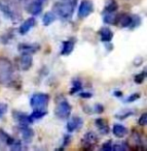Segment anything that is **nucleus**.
<instances>
[{"instance_id": "c756f323", "label": "nucleus", "mask_w": 147, "mask_h": 151, "mask_svg": "<svg viewBox=\"0 0 147 151\" xmlns=\"http://www.w3.org/2000/svg\"><path fill=\"white\" fill-rule=\"evenodd\" d=\"M129 147L128 145L126 144V143H116V144L112 145V150L114 151H124L126 150Z\"/></svg>"}, {"instance_id": "bb28decb", "label": "nucleus", "mask_w": 147, "mask_h": 151, "mask_svg": "<svg viewBox=\"0 0 147 151\" xmlns=\"http://www.w3.org/2000/svg\"><path fill=\"white\" fill-rule=\"evenodd\" d=\"M130 141L132 142V144H134L135 146H136V148L138 145L142 144V139H141L140 134L137 132H133V134H131V137H130Z\"/></svg>"}, {"instance_id": "c9c22d12", "label": "nucleus", "mask_w": 147, "mask_h": 151, "mask_svg": "<svg viewBox=\"0 0 147 151\" xmlns=\"http://www.w3.org/2000/svg\"><path fill=\"white\" fill-rule=\"evenodd\" d=\"M7 110H9V106L6 104L0 103V118H2L7 113Z\"/></svg>"}, {"instance_id": "6e6552de", "label": "nucleus", "mask_w": 147, "mask_h": 151, "mask_svg": "<svg viewBox=\"0 0 147 151\" xmlns=\"http://www.w3.org/2000/svg\"><path fill=\"white\" fill-rule=\"evenodd\" d=\"M13 119L19 123V125H30V124H32L34 121L30 115H28V114H26V113H23V112H20V111H13Z\"/></svg>"}, {"instance_id": "a19ab883", "label": "nucleus", "mask_w": 147, "mask_h": 151, "mask_svg": "<svg viewBox=\"0 0 147 151\" xmlns=\"http://www.w3.org/2000/svg\"><path fill=\"white\" fill-rule=\"evenodd\" d=\"M37 1H39L40 3H41V4H46V2H48V0H37Z\"/></svg>"}, {"instance_id": "412c9836", "label": "nucleus", "mask_w": 147, "mask_h": 151, "mask_svg": "<svg viewBox=\"0 0 147 151\" xmlns=\"http://www.w3.org/2000/svg\"><path fill=\"white\" fill-rule=\"evenodd\" d=\"M135 114H136V112L133 109H122L115 114V118L116 119L124 120V119H126V118L131 117V116L135 115Z\"/></svg>"}, {"instance_id": "7c9ffc66", "label": "nucleus", "mask_w": 147, "mask_h": 151, "mask_svg": "<svg viewBox=\"0 0 147 151\" xmlns=\"http://www.w3.org/2000/svg\"><path fill=\"white\" fill-rule=\"evenodd\" d=\"M11 149L15 151H19L23 149V142L21 140H15L13 143L11 145Z\"/></svg>"}, {"instance_id": "1a4fd4ad", "label": "nucleus", "mask_w": 147, "mask_h": 151, "mask_svg": "<svg viewBox=\"0 0 147 151\" xmlns=\"http://www.w3.org/2000/svg\"><path fill=\"white\" fill-rule=\"evenodd\" d=\"M0 12H1L6 18L11 20V21H13V20L17 21L20 18V15L16 11H13V9L11 5H9L5 2H1V1H0Z\"/></svg>"}, {"instance_id": "f3484780", "label": "nucleus", "mask_w": 147, "mask_h": 151, "mask_svg": "<svg viewBox=\"0 0 147 151\" xmlns=\"http://www.w3.org/2000/svg\"><path fill=\"white\" fill-rule=\"evenodd\" d=\"M99 36L102 42H110L113 38V32L109 27H102L99 30Z\"/></svg>"}, {"instance_id": "72a5a7b5", "label": "nucleus", "mask_w": 147, "mask_h": 151, "mask_svg": "<svg viewBox=\"0 0 147 151\" xmlns=\"http://www.w3.org/2000/svg\"><path fill=\"white\" fill-rule=\"evenodd\" d=\"M112 141L111 140H108L107 142H105L103 145H102V147H101V150H103V151H111L112 150Z\"/></svg>"}, {"instance_id": "c85d7f7f", "label": "nucleus", "mask_w": 147, "mask_h": 151, "mask_svg": "<svg viewBox=\"0 0 147 151\" xmlns=\"http://www.w3.org/2000/svg\"><path fill=\"white\" fill-rule=\"evenodd\" d=\"M145 79H146V69H144V70H142L140 73L135 76L134 82L136 83V84H142L145 81Z\"/></svg>"}, {"instance_id": "39448f33", "label": "nucleus", "mask_w": 147, "mask_h": 151, "mask_svg": "<svg viewBox=\"0 0 147 151\" xmlns=\"http://www.w3.org/2000/svg\"><path fill=\"white\" fill-rule=\"evenodd\" d=\"M94 12V3L92 0H81L80 4L78 6L77 16L79 19H85Z\"/></svg>"}, {"instance_id": "f704fd0d", "label": "nucleus", "mask_w": 147, "mask_h": 151, "mask_svg": "<svg viewBox=\"0 0 147 151\" xmlns=\"http://www.w3.org/2000/svg\"><path fill=\"white\" fill-rule=\"evenodd\" d=\"M138 124L140 126H146L147 124V113H143L138 119Z\"/></svg>"}, {"instance_id": "cd10ccee", "label": "nucleus", "mask_w": 147, "mask_h": 151, "mask_svg": "<svg viewBox=\"0 0 147 151\" xmlns=\"http://www.w3.org/2000/svg\"><path fill=\"white\" fill-rule=\"evenodd\" d=\"M142 23V20H141V17L138 15H133L132 16V23H131L130 28L131 29H135V28H138L139 26Z\"/></svg>"}, {"instance_id": "4468645a", "label": "nucleus", "mask_w": 147, "mask_h": 151, "mask_svg": "<svg viewBox=\"0 0 147 151\" xmlns=\"http://www.w3.org/2000/svg\"><path fill=\"white\" fill-rule=\"evenodd\" d=\"M27 9H28V13H30L31 15L39 16L41 14L42 9H43V4H41L37 0H33V1H31L29 3Z\"/></svg>"}, {"instance_id": "e433bc0d", "label": "nucleus", "mask_w": 147, "mask_h": 151, "mask_svg": "<svg viewBox=\"0 0 147 151\" xmlns=\"http://www.w3.org/2000/svg\"><path fill=\"white\" fill-rule=\"evenodd\" d=\"M71 142V134H65L64 139H63V147L62 149H64V147H66L67 145H69Z\"/></svg>"}, {"instance_id": "9d476101", "label": "nucleus", "mask_w": 147, "mask_h": 151, "mask_svg": "<svg viewBox=\"0 0 147 151\" xmlns=\"http://www.w3.org/2000/svg\"><path fill=\"white\" fill-rule=\"evenodd\" d=\"M19 65L20 69L26 71L29 70L33 65V57L32 54H26V53H22L21 57L19 59Z\"/></svg>"}, {"instance_id": "473e14b6", "label": "nucleus", "mask_w": 147, "mask_h": 151, "mask_svg": "<svg viewBox=\"0 0 147 151\" xmlns=\"http://www.w3.org/2000/svg\"><path fill=\"white\" fill-rule=\"evenodd\" d=\"M104 111H105V108H104V106L101 105V104H96L93 107V113L101 114V113H103Z\"/></svg>"}, {"instance_id": "ea45409f", "label": "nucleus", "mask_w": 147, "mask_h": 151, "mask_svg": "<svg viewBox=\"0 0 147 151\" xmlns=\"http://www.w3.org/2000/svg\"><path fill=\"white\" fill-rule=\"evenodd\" d=\"M115 96H117V97H121L122 96V92L121 91H114V93H113Z\"/></svg>"}, {"instance_id": "f03ea898", "label": "nucleus", "mask_w": 147, "mask_h": 151, "mask_svg": "<svg viewBox=\"0 0 147 151\" xmlns=\"http://www.w3.org/2000/svg\"><path fill=\"white\" fill-rule=\"evenodd\" d=\"M13 75V63L6 58H0V83L7 85L11 82Z\"/></svg>"}, {"instance_id": "f8f14e48", "label": "nucleus", "mask_w": 147, "mask_h": 151, "mask_svg": "<svg viewBox=\"0 0 147 151\" xmlns=\"http://www.w3.org/2000/svg\"><path fill=\"white\" fill-rule=\"evenodd\" d=\"M40 49V46L37 44H27V42H22L18 46V50L21 53L26 54H34Z\"/></svg>"}, {"instance_id": "a878e982", "label": "nucleus", "mask_w": 147, "mask_h": 151, "mask_svg": "<svg viewBox=\"0 0 147 151\" xmlns=\"http://www.w3.org/2000/svg\"><path fill=\"white\" fill-rule=\"evenodd\" d=\"M46 114H48V111L45 109H34L30 116L33 120H39L42 119Z\"/></svg>"}, {"instance_id": "4be33fe9", "label": "nucleus", "mask_w": 147, "mask_h": 151, "mask_svg": "<svg viewBox=\"0 0 147 151\" xmlns=\"http://www.w3.org/2000/svg\"><path fill=\"white\" fill-rule=\"evenodd\" d=\"M118 23L122 28H130L131 23H132V16L124 14L118 17Z\"/></svg>"}, {"instance_id": "6ab92c4d", "label": "nucleus", "mask_w": 147, "mask_h": 151, "mask_svg": "<svg viewBox=\"0 0 147 151\" xmlns=\"http://www.w3.org/2000/svg\"><path fill=\"white\" fill-rule=\"evenodd\" d=\"M103 21L108 25H115L118 23V16L115 13H104Z\"/></svg>"}, {"instance_id": "7ed1b4c3", "label": "nucleus", "mask_w": 147, "mask_h": 151, "mask_svg": "<svg viewBox=\"0 0 147 151\" xmlns=\"http://www.w3.org/2000/svg\"><path fill=\"white\" fill-rule=\"evenodd\" d=\"M72 112V106L68 103L66 99H61L57 101V106L55 109V115L59 119H68Z\"/></svg>"}, {"instance_id": "f257e3e1", "label": "nucleus", "mask_w": 147, "mask_h": 151, "mask_svg": "<svg viewBox=\"0 0 147 151\" xmlns=\"http://www.w3.org/2000/svg\"><path fill=\"white\" fill-rule=\"evenodd\" d=\"M75 6L68 2L67 0L64 1H58L53 5V11L54 14L62 20H69L72 18L73 12H74Z\"/></svg>"}, {"instance_id": "5701e85b", "label": "nucleus", "mask_w": 147, "mask_h": 151, "mask_svg": "<svg viewBox=\"0 0 147 151\" xmlns=\"http://www.w3.org/2000/svg\"><path fill=\"white\" fill-rule=\"evenodd\" d=\"M81 89H82V83L79 79H74L72 80V84H71V89L69 91L71 95L73 94H76V93L80 92Z\"/></svg>"}, {"instance_id": "9b49d317", "label": "nucleus", "mask_w": 147, "mask_h": 151, "mask_svg": "<svg viewBox=\"0 0 147 151\" xmlns=\"http://www.w3.org/2000/svg\"><path fill=\"white\" fill-rule=\"evenodd\" d=\"M36 23H37V22H36V19L34 17L28 18V19L26 20V21H24L23 23L21 24V26H20V28H19L20 34H21V35L27 34L32 28L35 27Z\"/></svg>"}, {"instance_id": "423d86ee", "label": "nucleus", "mask_w": 147, "mask_h": 151, "mask_svg": "<svg viewBox=\"0 0 147 151\" xmlns=\"http://www.w3.org/2000/svg\"><path fill=\"white\" fill-rule=\"evenodd\" d=\"M99 142V137L97 136L95 132H85V134L83 136L81 143L85 146V149H91L93 147H95L97 145V143Z\"/></svg>"}, {"instance_id": "ddd939ff", "label": "nucleus", "mask_w": 147, "mask_h": 151, "mask_svg": "<svg viewBox=\"0 0 147 151\" xmlns=\"http://www.w3.org/2000/svg\"><path fill=\"white\" fill-rule=\"evenodd\" d=\"M19 127H20V132L22 134L23 141H25L27 144L31 143L34 138V130L29 125H19Z\"/></svg>"}, {"instance_id": "0eeeda50", "label": "nucleus", "mask_w": 147, "mask_h": 151, "mask_svg": "<svg viewBox=\"0 0 147 151\" xmlns=\"http://www.w3.org/2000/svg\"><path fill=\"white\" fill-rule=\"evenodd\" d=\"M70 118V117H69ZM83 126V119L79 116H72L67 122V130L68 132H74L80 130Z\"/></svg>"}, {"instance_id": "4c0bfd02", "label": "nucleus", "mask_w": 147, "mask_h": 151, "mask_svg": "<svg viewBox=\"0 0 147 151\" xmlns=\"http://www.w3.org/2000/svg\"><path fill=\"white\" fill-rule=\"evenodd\" d=\"M79 93V96L82 97V99H91L93 96V93L92 92H78Z\"/></svg>"}, {"instance_id": "dca6fc26", "label": "nucleus", "mask_w": 147, "mask_h": 151, "mask_svg": "<svg viewBox=\"0 0 147 151\" xmlns=\"http://www.w3.org/2000/svg\"><path fill=\"white\" fill-rule=\"evenodd\" d=\"M95 124L97 126L98 130L100 132V134L105 136V134H108L110 132V127L108 125V122L106 121L103 118H97L95 120Z\"/></svg>"}, {"instance_id": "b1692460", "label": "nucleus", "mask_w": 147, "mask_h": 151, "mask_svg": "<svg viewBox=\"0 0 147 151\" xmlns=\"http://www.w3.org/2000/svg\"><path fill=\"white\" fill-rule=\"evenodd\" d=\"M0 141L2 143H5V144L9 145V146H11L13 143V141H15V139H13L9 132H5V130L0 129Z\"/></svg>"}, {"instance_id": "393cba45", "label": "nucleus", "mask_w": 147, "mask_h": 151, "mask_svg": "<svg viewBox=\"0 0 147 151\" xmlns=\"http://www.w3.org/2000/svg\"><path fill=\"white\" fill-rule=\"evenodd\" d=\"M57 16L55 15L52 12H48V13H45V15L43 16V19H42V23H43L44 26H50L56 21Z\"/></svg>"}, {"instance_id": "20e7f679", "label": "nucleus", "mask_w": 147, "mask_h": 151, "mask_svg": "<svg viewBox=\"0 0 147 151\" xmlns=\"http://www.w3.org/2000/svg\"><path fill=\"white\" fill-rule=\"evenodd\" d=\"M50 103V95L46 93H35L30 99V106L33 109H46Z\"/></svg>"}, {"instance_id": "2eb2a0df", "label": "nucleus", "mask_w": 147, "mask_h": 151, "mask_svg": "<svg viewBox=\"0 0 147 151\" xmlns=\"http://www.w3.org/2000/svg\"><path fill=\"white\" fill-rule=\"evenodd\" d=\"M75 42L73 40H67L62 42V48H61V55L63 56H68L74 50Z\"/></svg>"}, {"instance_id": "2f4dec72", "label": "nucleus", "mask_w": 147, "mask_h": 151, "mask_svg": "<svg viewBox=\"0 0 147 151\" xmlns=\"http://www.w3.org/2000/svg\"><path fill=\"white\" fill-rule=\"evenodd\" d=\"M141 97V94L139 92H135V93H132L131 95H129L128 97L126 99L124 103H134V101H138L139 99Z\"/></svg>"}, {"instance_id": "aec40b11", "label": "nucleus", "mask_w": 147, "mask_h": 151, "mask_svg": "<svg viewBox=\"0 0 147 151\" xmlns=\"http://www.w3.org/2000/svg\"><path fill=\"white\" fill-rule=\"evenodd\" d=\"M118 9V4L116 0H105L104 13H116Z\"/></svg>"}, {"instance_id": "58836bf2", "label": "nucleus", "mask_w": 147, "mask_h": 151, "mask_svg": "<svg viewBox=\"0 0 147 151\" xmlns=\"http://www.w3.org/2000/svg\"><path fill=\"white\" fill-rule=\"evenodd\" d=\"M142 62H143V58H142V57H137V58H135L134 65H136V66H139V65H140Z\"/></svg>"}, {"instance_id": "a211bd4d", "label": "nucleus", "mask_w": 147, "mask_h": 151, "mask_svg": "<svg viewBox=\"0 0 147 151\" xmlns=\"http://www.w3.org/2000/svg\"><path fill=\"white\" fill-rule=\"evenodd\" d=\"M128 132H129L128 128L124 125H122V124L116 123L112 126V134H113L116 138H124V137L128 134Z\"/></svg>"}]
</instances>
